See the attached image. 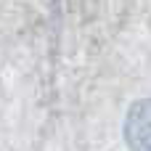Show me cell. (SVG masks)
<instances>
[{"mask_svg":"<svg viewBox=\"0 0 151 151\" xmlns=\"http://www.w3.org/2000/svg\"><path fill=\"white\" fill-rule=\"evenodd\" d=\"M125 138L130 151H151V98L133 104L125 119Z\"/></svg>","mask_w":151,"mask_h":151,"instance_id":"obj_1","label":"cell"}]
</instances>
